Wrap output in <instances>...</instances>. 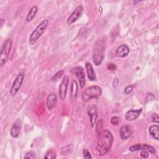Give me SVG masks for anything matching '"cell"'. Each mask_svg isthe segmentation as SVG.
Masks as SVG:
<instances>
[{"label": "cell", "mask_w": 159, "mask_h": 159, "mask_svg": "<svg viewBox=\"0 0 159 159\" xmlns=\"http://www.w3.org/2000/svg\"><path fill=\"white\" fill-rule=\"evenodd\" d=\"M113 142V136L109 130H104L99 134L96 150L99 156L106 155L110 150Z\"/></svg>", "instance_id": "6da1fadb"}, {"label": "cell", "mask_w": 159, "mask_h": 159, "mask_svg": "<svg viewBox=\"0 0 159 159\" xmlns=\"http://www.w3.org/2000/svg\"><path fill=\"white\" fill-rule=\"evenodd\" d=\"M105 41L103 39L98 40L94 44L93 50V61L96 66L100 65L104 58Z\"/></svg>", "instance_id": "7a4b0ae2"}, {"label": "cell", "mask_w": 159, "mask_h": 159, "mask_svg": "<svg viewBox=\"0 0 159 159\" xmlns=\"http://www.w3.org/2000/svg\"><path fill=\"white\" fill-rule=\"evenodd\" d=\"M48 25V20L47 19H44L36 27V28L33 30L29 37V43L30 45H34L39 40V39L46 30Z\"/></svg>", "instance_id": "3957f363"}, {"label": "cell", "mask_w": 159, "mask_h": 159, "mask_svg": "<svg viewBox=\"0 0 159 159\" xmlns=\"http://www.w3.org/2000/svg\"><path fill=\"white\" fill-rule=\"evenodd\" d=\"M102 94L101 88L96 85L88 87L83 93L82 99L84 102H88L91 99L98 98Z\"/></svg>", "instance_id": "277c9868"}, {"label": "cell", "mask_w": 159, "mask_h": 159, "mask_svg": "<svg viewBox=\"0 0 159 159\" xmlns=\"http://www.w3.org/2000/svg\"><path fill=\"white\" fill-rule=\"evenodd\" d=\"M12 42L11 39H6L4 42L1 50V55H0V66H2L5 65L9 58V53L11 52L12 48Z\"/></svg>", "instance_id": "5b68a950"}, {"label": "cell", "mask_w": 159, "mask_h": 159, "mask_svg": "<svg viewBox=\"0 0 159 159\" xmlns=\"http://www.w3.org/2000/svg\"><path fill=\"white\" fill-rule=\"evenodd\" d=\"M24 75L23 73H19L17 75L10 89L9 93L11 96H15L17 94V93H18V91H19L22 86V84L24 81Z\"/></svg>", "instance_id": "8992f818"}, {"label": "cell", "mask_w": 159, "mask_h": 159, "mask_svg": "<svg viewBox=\"0 0 159 159\" xmlns=\"http://www.w3.org/2000/svg\"><path fill=\"white\" fill-rule=\"evenodd\" d=\"M71 74L75 75L78 78L81 88H83L86 83L85 73L84 68L81 66H78L75 68H73L71 70Z\"/></svg>", "instance_id": "52a82bcc"}, {"label": "cell", "mask_w": 159, "mask_h": 159, "mask_svg": "<svg viewBox=\"0 0 159 159\" xmlns=\"http://www.w3.org/2000/svg\"><path fill=\"white\" fill-rule=\"evenodd\" d=\"M68 81H69V78L68 75H65L63 78V80L60 84L59 86V91H58V94L61 100H64L66 98V94L67 92V88H68Z\"/></svg>", "instance_id": "ba28073f"}, {"label": "cell", "mask_w": 159, "mask_h": 159, "mask_svg": "<svg viewBox=\"0 0 159 159\" xmlns=\"http://www.w3.org/2000/svg\"><path fill=\"white\" fill-rule=\"evenodd\" d=\"M142 150H147L149 153H150L152 154L155 153V148L148 145V144H146V143H137V144L131 146L129 148V150L131 152H135V151Z\"/></svg>", "instance_id": "9c48e42d"}, {"label": "cell", "mask_w": 159, "mask_h": 159, "mask_svg": "<svg viewBox=\"0 0 159 159\" xmlns=\"http://www.w3.org/2000/svg\"><path fill=\"white\" fill-rule=\"evenodd\" d=\"M83 10V7L81 5L77 6L75 9V10L73 11V12L71 14V15L68 17L67 19V24L68 25H71L73 23H74L75 21H76L81 16Z\"/></svg>", "instance_id": "30bf717a"}, {"label": "cell", "mask_w": 159, "mask_h": 159, "mask_svg": "<svg viewBox=\"0 0 159 159\" xmlns=\"http://www.w3.org/2000/svg\"><path fill=\"white\" fill-rule=\"evenodd\" d=\"M87 112L90 118V124L91 127H94L98 117L97 107L94 104H89L87 107Z\"/></svg>", "instance_id": "8fae6325"}, {"label": "cell", "mask_w": 159, "mask_h": 159, "mask_svg": "<svg viewBox=\"0 0 159 159\" xmlns=\"http://www.w3.org/2000/svg\"><path fill=\"white\" fill-rule=\"evenodd\" d=\"M132 130L129 125H124L121 126L119 130L120 137L122 140H126L130 137L132 135Z\"/></svg>", "instance_id": "7c38bea8"}, {"label": "cell", "mask_w": 159, "mask_h": 159, "mask_svg": "<svg viewBox=\"0 0 159 159\" xmlns=\"http://www.w3.org/2000/svg\"><path fill=\"white\" fill-rule=\"evenodd\" d=\"M142 112V109H139L137 110H133V109L129 110L125 113V119L128 121H133L139 117Z\"/></svg>", "instance_id": "4fadbf2b"}, {"label": "cell", "mask_w": 159, "mask_h": 159, "mask_svg": "<svg viewBox=\"0 0 159 159\" xmlns=\"http://www.w3.org/2000/svg\"><path fill=\"white\" fill-rule=\"evenodd\" d=\"M130 49L129 47L126 44H122L120 45L116 50V55L118 57L124 58L128 55L129 53Z\"/></svg>", "instance_id": "5bb4252c"}, {"label": "cell", "mask_w": 159, "mask_h": 159, "mask_svg": "<svg viewBox=\"0 0 159 159\" xmlns=\"http://www.w3.org/2000/svg\"><path fill=\"white\" fill-rule=\"evenodd\" d=\"M57 96L55 93H52L48 94L47 99V107L49 111L52 110L57 103Z\"/></svg>", "instance_id": "9a60e30c"}, {"label": "cell", "mask_w": 159, "mask_h": 159, "mask_svg": "<svg viewBox=\"0 0 159 159\" xmlns=\"http://www.w3.org/2000/svg\"><path fill=\"white\" fill-rule=\"evenodd\" d=\"M20 130V122L19 120H17L12 125L11 130L10 134L14 138H17L19 135V132Z\"/></svg>", "instance_id": "2e32d148"}, {"label": "cell", "mask_w": 159, "mask_h": 159, "mask_svg": "<svg viewBox=\"0 0 159 159\" xmlns=\"http://www.w3.org/2000/svg\"><path fill=\"white\" fill-rule=\"evenodd\" d=\"M85 67L88 79L91 81H94L96 80V75L92 65L89 62H86L85 63Z\"/></svg>", "instance_id": "e0dca14e"}, {"label": "cell", "mask_w": 159, "mask_h": 159, "mask_svg": "<svg viewBox=\"0 0 159 159\" xmlns=\"http://www.w3.org/2000/svg\"><path fill=\"white\" fill-rule=\"evenodd\" d=\"M149 133L154 139L159 140V126L158 125H152L149 128Z\"/></svg>", "instance_id": "ac0fdd59"}, {"label": "cell", "mask_w": 159, "mask_h": 159, "mask_svg": "<svg viewBox=\"0 0 159 159\" xmlns=\"http://www.w3.org/2000/svg\"><path fill=\"white\" fill-rule=\"evenodd\" d=\"M37 6H32L30 9L29 10L27 15V17H26V20L27 22H29L30 20H32L35 16L37 12Z\"/></svg>", "instance_id": "d6986e66"}, {"label": "cell", "mask_w": 159, "mask_h": 159, "mask_svg": "<svg viewBox=\"0 0 159 159\" xmlns=\"http://www.w3.org/2000/svg\"><path fill=\"white\" fill-rule=\"evenodd\" d=\"M78 84L77 82L75 80H73L71 85V89H70V94L71 97L73 99H75L77 96V93H78Z\"/></svg>", "instance_id": "ffe728a7"}, {"label": "cell", "mask_w": 159, "mask_h": 159, "mask_svg": "<svg viewBox=\"0 0 159 159\" xmlns=\"http://www.w3.org/2000/svg\"><path fill=\"white\" fill-rule=\"evenodd\" d=\"M73 148V145L72 144H68L63 147L61 148V154L62 155H70Z\"/></svg>", "instance_id": "44dd1931"}, {"label": "cell", "mask_w": 159, "mask_h": 159, "mask_svg": "<svg viewBox=\"0 0 159 159\" xmlns=\"http://www.w3.org/2000/svg\"><path fill=\"white\" fill-rule=\"evenodd\" d=\"M64 74V71L63 70H59L58 71H57L55 74H54L52 76V78H51V81H57L58 80H60L61 77H62V76H63V75Z\"/></svg>", "instance_id": "7402d4cb"}, {"label": "cell", "mask_w": 159, "mask_h": 159, "mask_svg": "<svg viewBox=\"0 0 159 159\" xmlns=\"http://www.w3.org/2000/svg\"><path fill=\"white\" fill-rule=\"evenodd\" d=\"M57 157L56 152L53 150H49L46 152V154L44 157V158H48V159H54Z\"/></svg>", "instance_id": "603a6c76"}, {"label": "cell", "mask_w": 159, "mask_h": 159, "mask_svg": "<svg viewBox=\"0 0 159 159\" xmlns=\"http://www.w3.org/2000/svg\"><path fill=\"white\" fill-rule=\"evenodd\" d=\"M120 122V118L117 116H114L111 119V123L114 125H117Z\"/></svg>", "instance_id": "cb8c5ba5"}, {"label": "cell", "mask_w": 159, "mask_h": 159, "mask_svg": "<svg viewBox=\"0 0 159 159\" xmlns=\"http://www.w3.org/2000/svg\"><path fill=\"white\" fill-rule=\"evenodd\" d=\"M102 119H100L98 122H97V124H96V132L99 134L101 131V129H102Z\"/></svg>", "instance_id": "d4e9b609"}, {"label": "cell", "mask_w": 159, "mask_h": 159, "mask_svg": "<svg viewBox=\"0 0 159 159\" xmlns=\"http://www.w3.org/2000/svg\"><path fill=\"white\" fill-rule=\"evenodd\" d=\"M83 157L86 159L89 158H92V157L91 155L90 152L87 150V149H83Z\"/></svg>", "instance_id": "484cf974"}, {"label": "cell", "mask_w": 159, "mask_h": 159, "mask_svg": "<svg viewBox=\"0 0 159 159\" xmlns=\"http://www.w3.org/2000/svg\"><path fill=\"white\" fill-rule=\"evenodd\" d=\"M24 158H30V159H34L35 158V155L34 153L32 151L26 153V155L24 157Z\"/></svg>", "instance_id": "4316f807"}, {"label": "cell", "mask_w": 159, "mask_h": 159, "mask_svg": "<svg viewBox=\"0 0 159 159\" xmlns=\"http://www.w3.org/2000/svg\"><path fill=\"white\" fill-rule=\"evenodd\" d=\"M133 90V86L132 85H129L124 89V93L125 94H130Z\"/></svg>", "instance_id": "83f0119b"}, {"label": "cell", "mask_w": 159, "mask_h": 159, "mask_svg": "<svg viewBox=\"0 0 159 159\" xmlns=\"http://www.w3.org/2000/svg\"><path fill=\"white\" fill-rule=\"evenodd\" d=\"M152 121L156 123H158L159 122V117H158V115L157 113H153L152 114Z\"/></svg>", "instance_id": "f1b7e54d"}, {"label": "cell", "mask_w": 159, "mask_h": 159, "mask_svg": "<svg viewBox=\"0 0 159 159\" xmlns=\"http://www.w3.org/2000/svg\"><path fill=\"white\" fill-rule=\"evenodd\" d=\"M148 154H149V152L147 150H142L140 152L141 157L144 158H148Z\"/></svg>", "instance_id": "f546056e"}, {"label": "cell", "mask_w": 159, "mask_h": 159, "mask_svg": "<svg viewBox=\"0 0 159 159\" xmlns=\"http://www.w3.org/2000/svg\"><path fill=\"white\" fill-rule=\"evenodd\" d=\"M107 69L109 70H111V71H113V70H115L116 69V66L115 64H113V63H110L107 65Z\"/></svg>", "instance_id": "4dcf8cb0"}, {"label": "cell", "mask_w": 159, "mask_h": 159, "mask_svg": "<svg viewBox=\"0 0 159 159\" xmlns=\"http://www.w3.org/2000/svg\"><path fill=\"white\" fill-rule=\"evenodd\" d=\"M119 84V80H118V78H116L114 80V81H113V87L114 88H116L117 86Z\"/></svg>", "instance_id": "1f68e13d"}, {"label": "cell", "mask_w": 159, "mask_h": 159, "mask_svg": "<svg viewBox=\"0 0 159 159\" xmlns=\"http://www.w3.org/2000/svg\"><path fill=\"white\" fill-rule=\"evenodd\" d=\"M0 21H1V27H2V26L3 24H4V22H5V20H4V19H1Z\"/></svg>", "instance_id": "d6a6232c"}]
</instances>
